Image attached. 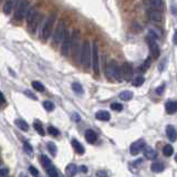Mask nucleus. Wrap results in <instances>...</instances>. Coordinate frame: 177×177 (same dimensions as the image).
<instances>
[{
	"label": "nucleus",
	"instance_id": "f257e3e1",
	"mask_svg": "<svg viewBox=\"0 0 177 177\" xmlns=\"http://www.w3.org/2000/svg\"><path fill=\"white\" fill-rule=\"evenodd\" d=\"M29 1L28 0H18L16 3V9H14V20L17 22H21L28 12L29 9Z\"/></svg>",
	"mask_w": 177,
	"mask_h": 177
},
{
	"label": "nucleus",
	"instance_id": "f03ea898",
	"mask_svg": "<svg viewBox=\"0 0 177 177\" xmlns=\"http://www.w3.org/2000/svg\"><path fill=\"white\" fill-rule=\"evenodd\" d=\"M91 54H92V50H91V44H90V41L85 40L81 47V53H80V60H81V64L83 65L84 68H88L90 67V63H91Z\"/></svg>",
	"mask_w": 177,
	"mask_h": 177
},
{
	"label": "nucleus",
	"instance_id": "7ed1b4c3",
	"mask_svg": "<svg viewBox=\"0 0 177 177\" xmlns=\"http://www.w3.org/2000/svg\"><path fill=\"white\" fill-rule=\"evenodd\" d=\"M56 19V12H52V14L48 17L47 21L44 22V26H43L42 31H41V37H42L43 41H47L49 38L51 37V33H52V30H53V27H54Z\"/></svg>",
	"mask_w": 177,
	"mask_h": 177
},
{
	"label": "nucleus",
	"instance_id": "20e7f679",
	"mask_svg": "<svg viewBox=\"0 0 177 177\" xmlns=\"http://www.w3.org/2000/svg\"><path fill=\"white\" fill-rule=\"evenodd\" d=\"M106 75L107 78L113 79V80L120 81L123 79L122 75V68L116 63L115 61H112L109 65H106Z\"/></svg>",
	"mask_w": 177,
	"mask_h": 177
},
{
	"label": "nucleus",
	"instance_id": "39448f33",
	"mask_svg": "<svg viewBox=\"0 0 177 177\" xmlns=\"http://www.w3.org/2000/svg\"><path fill=\"white\" fill-rule=\"evenodd\" d=\"M65 32V24L63 20H59L58 24H56V30H54L53 37H52V46H58L60 42H62L63 35Z\"/></svg>",
	"mask_w": 177,
	"mask_h": 177
},
{
	"label": "nucleus",
	"instance_id": "423d86ee",
	"mask_svg": "<svg viewBox=\"0 0 177 177\" xmlns=\"http://www.w3.org/2000/svg\"><path fill=\"white\" fill-rule=\"evenodd\" d=\"M71 44H72V35H70L69 30L65 29L64 35L62 39V46H61V54L67 56L71 50Z\"/></svg>",
	"mask_w": 177,
	"mask_h": 177
},
{
	"label": "nucleus",
	"instance_id": "0eeeda50",
	"mask_svg": "<svg viewBox=\"0 0 177 177\" xmlns=\"http://www.w3.org/2000/svg\"><path fill=\"white\" fill-rule=\"evenodd\" d=\"M146 42H147L148 48H150L152 58H153V59H157L161 52H159V47L158 44L156 43V40L154 38L150 37V35H147V37H146Z\"/></svg>",
	"mask_w": 177,
	"mask_h": 177
},
{
	"label": "nucleus",
	"instance_id": "6e6552de",
	"mask_svg": "<svg viewBox=\"0 0 177 177\" xmlns=\"http://www.w3.org/2000/svg\"><path fill=\"white\" fill-rule=\"evenodd\" d=\"M92 67H93L94 73L99 74L100 61H99V47H97V42H94L93 47H92Z\"/></svg>",
	"mask_w": 177,
	"mask_h": 177
},
{
	"label": "nucleus",
	"instance_id": "1a4fd4ad",
	"mask_svg": "<svg viewBox=\"0 0 177 177\" xmlns=\"http://www.w3.org/2000/svg\"><path fill=\"white\" fill-rule=\"evenodd\" d=\"M122 75H123V79L125 81H131L133 79V76H134V70H133V67H132L131 63L125 62L122 65Z\"/></svg>",
	"mask_w": 177,
	"mask_h": 177
},
{
	"label": "nucleus",
	"instance_id": "9d476101",
	"mask_svg": "<svg viewBox=\"0 0 177 177\" xmlns=\"http://www.w3.org/2000/svg\"><path fill=\"white\" fill-rule=\"evenodd\" d=\"M145 145L146 144H145L144 140H138V141H136V142H134L131 145V147H130L131 154L132 155H137V154H140L145 148Z\"/></svg>",
	"mask_w": 177,
	"mask_h": 177
},
{
	"label": "nucleus",
	"instance_id": "9b49d317",
	"mask_svg": "<svg viewBox=\"0 0 177 177\" xmlns=\"http://www.w3.org/2000/svg\"><path fill=\"white\" fill-rule=\"evenodd\" d=\"M41 18H42V14L38 12V14H35V18L32 19V21L30 22L29 24H27L28 30H29L30 33L35 35V33L37 32V29H38V27H39V23H40V21H41Z\"/></svg>",
	"mask_w": 177,
	"mask_h": 177
},
{
	"label": "nucleus",
	"instance_id": "f8f14e48",
	"mask_svg": "<svg viewBox=\"0 0 177 177\" xmlns=\"http://www.w3.org/2000/svg\"><path fill=\"white\" fill-rule=\"evenodd\" d=\"M143 3H144L147 8H150V9H157V10H163L164 9L163 0H144Z\"/></svg>",
	"mask_w": 177,
	"mask_h": 177
},
{
	"label": "nucleus",
	"instance_id": "ddd939ff",
	"mask_svg": "<svg viewBox=\"0 0 177 177\" xmlns=\"http://www.w3.org/2000/svg\"><path fill=\"white\" fill-rule=\"evenodd\" d=\"M146 16H147L148 19L154 20V21H161L163 19V14H162L161 10H157V9L148 8L147 11H146Z\"/></svg>",
	"mask_w": 177,
	"mask_h": 177
},
{
	"label": "nucleus",
	"instance_id": "4468645a",
	"mask_svg": "<svg viewBox=\"0 0 177 177\" xmlns=\"http://www.w3.org/2000/svg\"><path fill=\"white\" fill-rule=\"evenodd\" d=\"M166 135L171 142H175L177 140V131L173 125H167L166 127Z\"/></svg>",
	"mask_w": 177,
	"mask_h": 177
},
{
	"label": "nucleus",
	"instance_id": "2eb2a0df",
	"mask_svg": "<svg viewBox=\"0 0 177 177\" xmlns=\"http://www.w3.org/2000/svg\"><path fill=\"white\" fill-rule=\"evenodd\" d=\"M165 109L168 114H174L177 112V101H169L165 104Z\"/></svg>",
	"mask_w": 177,
	"mask_h": 177
},
{
	"label": "nucleus",
	"instance_id": "dca6fc26",
	"mask_svg": "<svg viewBox=\"0 0 177 177\" xmlns=\"http://www.w3.org/2000/svg\"><path fill=\"white\" fill-rule=\"evenodd\" d=\"M85 140L88 143H95L97 141V134L92 130H88L85 132Z\"/></svg>",
	"mask_w": 177,
	"mask_h": 177
},
{
	"label": "nucleus",
	"instance_id": "f3484780",
	"mask_svg": "<svg viewBox=\"0 0 177 177\" xmlns=\"http://www.w3.org/2000/svg\"><path fill=\"white\" fill-rule=\"evenodd\" d=\"M71 144H72L73 148H74V150L78 154H80V155H82V154H84V152H85V150H84V147L82 146V144H81L80 142H79L78 140H72V142H71Z\"/></svg>",
	"mask_w": 177,
	"mask_h": 177
},
{
	"label": "nucleus",
	"instance_id": "a211bd4d",
	"mask_svg": "<svg viewBox=\"0 0 177 177\" xmlns=\"http://www.w3.org/2000/svg\"><path fill=\"white\" fill-rule=\"evenodd\" d=\"M37 14H38V11L35 7H30V8L28 9V12H27V14H26V21H27V24H29L30 22L32 21V19L35 18Z\"/></svg>",
	"mask_w": 177,
	"mask_h": 177
},
{
	"label": "nucleus",
	"instance_id": "6ab92c4d",
	"mask_svg": "<svg viewBox=\"0 0 177 177\" xmlns=\"http://www.w3.org/2000/svg\"><path fill=\"white\" fill-rule=\"evenodd\" d=\"M144 156L147 159H155L156 157H157V153H156V150H153L152 147H145Z\"/></svg>",
	"mask_w": 177,
	"mask_h": 177
},
{
	"label": "nucleus",
	"instance_id": "aec40b11",
	"mask_svg": "<svg viewBox=\"0 0 177 177\" xmlns=\"http://www.w3.org/2000/svg\"><path fill=\"white\" fill-rule=\"evenodd\" d=\"M95 117H97V120H100V121L106 122V121H110L111 115L107 111H99V112L95 114Z\"/></svg>",
	"mask_w": 177,
	"mask_h": 177
},
{
	"label": "nucleus",
	"instance_id": "412c9836",
	"mask_svg": "<svg viewBox=\"0 0 177 177\" xmlns=\"http://www.w3.org/2000/svg\"><path fill=\"white\" fill-rule=\"evenodd\" d=\"M2 10H3V14H7V16L10 14L11 11L14 10V0H7L2 7Z\"/></svg>",
	"mask_w": 177,
	"mask_h": 177
},
{
	"label": "nucleus",
	"instance_id": "4be33fe9",
	"mask_svg": "<svg viewBox=\"0 0 177 177\" xmlns=\"http://www.w3.org/2000/svg\"><path fill=\"white\" fill-rule=\"evenodd\" d=\"M164 168H165V165H164L162 162H154V163L150 165V169H152V172H155V173L163 172Z\"/></svg>",
	"mask_w": 177,
	"mask_h": 177
},
{
	"label": "nucleus",
	"instance_id": "5701e85b",
	"mask_svg": "<svg viewBox=\"0 0 177 177\" xmlns=\"http://www.w3.org/2000/svg\"><path fill=\"white\" fill-rule=\"evenodd\" d=\"M65 172H67L68 176H74V175L78 173V166L73 163L69 164L67 166V168H65Z\"/></svg>",
	"mask_w": 177,
	"mask_h": 177
},
{
	"label": "nucleus",
	"instance_id": "b1692460",
	"mask_svg": "<svg viewBox=\"0 0 177 177\" xmlns=\"http://www.w3.org/2000/svg\"><path fill=\"white\" fill-rule=\"evenodd\" d=\"M16 125L18 126L21 131L27 132L28 130H29V125H28L27 122L23 121V120H20V118H19V120H16Z\"/></svg>",
	"mask_w": 177,
	"mask_h": 177
},
{
	"label": "nucleus",
	"instance_id": "393cba45",
	"mask_svg": "<svg viewBox=\"0 0 177 177\" xmlns=\"http://www.w3.org/2000/svg\"><path fill=\"white\" fill-rule=\"evenodd\" d=\"M173 153H174V147H173L171 144H166L165 146L163 147V154L166 157H169V156H172Z\"/></svg>",
	"mask_w": 177,
	"mask_h": 177
},
{
	"label": "nucleus",
	"instance_id": "a878e982",
	"mask_svg": "<svg viewBox=\"0 0 177 177\" xmlns=\"http://www.w3.org/2000/svg\"><path fill=\"white\" fill-rule=\"evenodd\" d=\"M120 99L122 101H130L133 99V92L131 91H123L120 93Z\"/></svg>",
	"mask_w": 177,
	"mask_h": 177
},
{
	"label": "nucleus",
	"instance_id": "bb28decb",
	"mask_svg": "<svg viewBox=\"0 0 177 177\" xmlns=\"http://www.w3.org/2000/svg\"><path fill=\"white\" fill-rule=\"evenodd\" d=\"M33 127H35V130L41 135V136H44L46 132H44V129H43V126H42V124H41V122L35 121V123H33Z\"/></svg>",
	"mask_w": 177,
	"mask_h": 177
},
{
	"label": "nucleus",
	"instance_id": "cd10ccee",
	"mask_svg": "<svg viewBox=\"0 0 177 177\" xmlns=\"http://www.w3.org/2000/svg\"><path fill=\"white\" fill-rule=\"evenodd\" d=\"M41 163H42L43 167L44 168H49L50 166H52V162L50 161V158L49 157H47L46 155H41Z\"/></svg>",
	"mask_w": 177,
	"mask_h": 177
},
{
	"label": "nucleus",
	"instance_id": "c85d7f7f",
	"mask_svg": "<svg viewBox=\"0 0 177 177\" xmlns=\"http://www.w3.org/2000/svg\"><path fill=\"white\" fill-rule=\"evenodd\" d=\"M72 90L75 92L76 94H83V86L81 85L79 82H74L72 83Z\"/></svg>",
	"mask_w": 177,
	"mask_h": 177
},
{
	"label": "nucleus",
	"instance_id": "c756f323",
	"mask_svg": "<svg viewBox=\"0 0 177 177\" xmlns=\"http://www.w3.org/2000/svg\"><path fill=\"white\" fill-rule=\"evenodd\" d=\"M47 147H48L49 152H50V154H51V155H53V156H56V152H58V148H56V144H54V143L49 142V143H48V145H47Z\"/></svg>",
	"mask_w": 177,
	"mask_h": 177
},
{
	"label": "nucleus",
	"instance_id": "7c9ffc66",
	"mask_svg": "<svg viewBox=\"0 0 177 177\" xmlns=\"http://www.w3.org/2000/svg\"><path fill=\"white\" fill-rule=\"evenodd\" d=\"M32 86L35 90H37V91H39V92H43L46 90V88H44V85H43L41 82H39V81H33Z\"/></svg>",
	"mask_w": 177,
	"mask_h": 177
},
{
	"label": "nucleus",
	"instance_id": "2f4dec72",
	"mask_svg": "<svg viewBox=\"0 0 177 177\" xmlns=\"http://www.w3.org/2000/svg\"><path fill=\"white\" fill-rule=\"evenodd\" d=\"M43 107H44L48 112H52V111L54 110V104L51 101H44V102H43Z\"/></svg>",
	"mask_w": 177,
	"mask_h": 177
},
{
	"label": "nucleus",
	"instance_id": "473e14b6",
	"mask_svg": "<svg viewBox=\"0 0 177 177\" xmlns=\"http://www.w3.org/2000/svg\"><path fill=\"white\" fill-rule=\"evenodd\" d=\"M47 171V174L49 175V176H51V177H56V176H58V172H56V167L52 165V166H50L49 168H47L46 169Z\"/></svg>",
	"mask_w": 177,
	"mask_h": 177
},
{
	"label": "nucleus",
	"instance_id": "72a5a7b5",
	"mask_svg": "<svg viewBox=\"0 0 177 177\" xmlns=\"http://www.w3.org/2000/svg\"><path fill=\"white\" fill-rule=\"evenodd\" d=\"M144 81H145V79L143 78V76H137V78H135V80L133 81V85L134 86H136V88H138V86H141L143 83H144Z\"/></svg>",
	"mask_w": 177,
	"mask_h": 177
},
{
	"label": "nucleus",
	"instance_id": "f704fd0d",
	"mask_svg": "<svg viewBox=\"0 0 177 177\" xmlns=\"http://www.w3.org/2000/svg\"><path fill=\"white\" fill-rule=\"evenodd\" d=\"M150 61H152V58H147V59H146V61L144 62V64L140 68V70L142 71V72H145V71L150 67Z\"/></svg>",
	"mask_w": 177,
	"mask_h": 177
},
{
	"label": "nucleus",
	"instance_id": "c9c22d12",
	"mask_svg": "<svg viewBox=\"0 0 177 177\" xmlns=\"http://www.w3.org/2000/svg\"><path fill=\"white\" fill-rule=\"evenodd\" d=\"M23 150L26 152V153H28V154H32L33 148H32V146L30 145V143L24 142L23 143Z\"/></svg>",
	"mask_w": 177,
	"mask_h": 177
},
{
	"label": "nucleus",
	"instance_id": "e433bc0d",
	"mask_svg": "<svg viewBox=\"0 0 177 177\" xmlns=\"http://www.w3.org/2000/svg\"><path fill=\"white\" fill-rule=\"evenodd\" d=\"M48 132H49V134L53 135V136H58V135L60 134V131L58 129H56L54 126H49V127H48Z\"/></svg>",
	"mask_w": 177,
	"mask_h": 177
},
{
	"label": "nucleus",
	"instance_id": "4c0bfd02",
	"mask_svg": "<svg viewBox=\"0 0 177 177\" xmlns=\"http://www.w3.org/2000/svg\"><path fill=\"white\" fill-rule=\"evenodd\" d=\"M111 109L113 111H116V112H121L123 110V105L120 104V103H112L111 104Z\"/></svg>",
	"mask_w": 177,
	"mask_h": 177
},
{
	"label": "nucleus",
	"instance_id": "58836bf2",
	"mask_svg": "<svg viewBox=\"0 0 177 177\" xmlns=\"http://www.w3.org/2000/svg\"><path fill=\"white\" fill-rule=\"evenodd\" d=\"M9 168L7 167H0V176L1 177H5V176H8L9 175Z\"/></svg>",
	"mask_w": 177,
	"mask_h": 177
},
{
	"label": "nucleus",
	"instance_id": "ea45409f",
	"mask_svg": "<svg viewBox=\"0 0 177 177\" xmlns=\"http://www.w3.org/2000/svg\"><path fill=\"white\" fill-rule=\"evenodd\" d=\"M29 172H30V174L32 175V176H39V171H38L37 168H35V166H29Z\"/></svg>",
	"mask_w": 177,
	"mask_h": 177
},
{
	"label": "nucleus",
	"instance_id": "a19ab883",
	"mask_svg": "<svg viewBox=\"0 0 177 177\" xmlns=\"http://www.w3.org/2000/svg\"><path fill=\"white\" fill-rule=\"evenodd\" d=\"M24 94H26V95H28V97H29L31 100H37V97H35V94H33L32 92L28 91V90H27V91H26V92H24Z\"/></svg>",
	"mask_w": 177,
	"mask_h": 177
},
{
	"label": "nucleus",
	"instance_id": "79ce46f5",
	"mask_svg": "<svg viewBox=\"0 0 177 177\" xmlns=\"http://www.w3.org/2000/svg\"><path fill=\"white\" fill-rule=\"evenodd\" d=\"M5 103H6V97L2 92H0V104H5Z\"/></svg>",
	"mask_w": 177,
	"mask_h": 177
},
{
	"label": "nucleus",
	"instance_id": "37998d69",
	"mask_svg": "<svg viewBox=\"0 0 177 177\" xmlns=\"http://www.w3.org/2000/svg\"><path fill=\"white\" fill-rule=\"evenodd\" d=\"M73 120H74L75 122H80L81 117H80V116H79L78 113H74V114H73Z\"/></svg>",
	"mask_w": 177,
	"mask_h": 177
},
{
	"label": "nucleus",
	"instance_id": "c03bdc74",
	"mask_svg": "<svg viewBox=\"0 0 177 177\" xmlns=\"http://www.w3.org/2000/svg\"><path fill=\"white\" fill-rule=\"evenodd\" d=\"M163 91H164V85L158 86V88H156V93H157V94H162V93H163Z\"/></svg>",
	"mask_w": 177,
	"mask_h": 177
},
{
	"label": "nucleus",
	"instance_id": "a18cd8bd",
	"mask_svg": "<svg viewBox=\"0 0 177 177\" xmlns=\"http://www.w3.org/2000/svg\"><path fill=\"white\" fill-rule=\"evenodd\" d=\"M106 173L103 172V171H99V172L97 173V176H106Z\"/></svg>",
	"mask_w": 177,
	"mask_h": 177
},
{
	"label": "nucleus",
	"instance_id": "49530a36",
	"mask_svg": "<svg viewBox=\"0 0 177 177\" xmlns=\"http://www.w3.org/2000/svg\"><path fill=\"white\" fill-rule=\"evenodd\" d=\"M173 41H174V43L177 46V29L175 30V33H174V38H173Z\"/></svg>",
	"mask_w": 177,
	"mask_h": 177
},
{
	"label": "nucleus",
	"instance_id": "de8ad7c7",
	"mask_svg": "<svg viewBox=\"0 0 177 177\" xmlns=\"http://www.w3.org/2000/svg\"><path fill=\"white\" fill-rule=\"evenodd\" d=\"M81 171V172H83V173H88V167L86 166H80V168H79Z\"/></svg>",
	"mask_w": 177,
	"mask_h": 177
},
{
	"label": "nucleus",
	"instance_id": "09e8293b",
	"mask_svg": "<svg viewBox=\"0 0 177 177\" xmlns=\"http://www.w3.org/2000/svg\"><path fill=\"white\" fill-rule=\"evenodd\" d=\"M175 161L177 162V154H176V156H175Z\"/></svg>",
	"mask_w": 177,
	"mask_h": 177
}]
</instances>
